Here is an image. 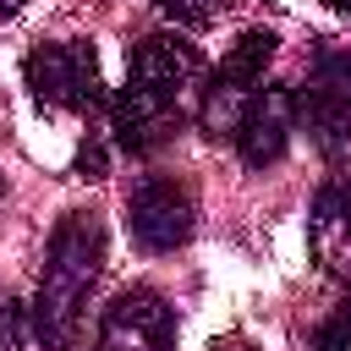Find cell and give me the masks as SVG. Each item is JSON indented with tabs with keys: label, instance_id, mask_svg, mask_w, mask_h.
Returning <instances> with one entry per match:
<instances>
[{
	"label": "cell",
	"instance_id": "cell-1",
	"mask_svg": "<svg viewBox=\"0 0 351 351\" xmlns=\"http://www.w3.org/2000/svg\"><path fill=\"white\" fill-rule=\"evenodd\" d=\"M197 77H203V55L181 33H148V38H137L132 55H126V88L110 99L115 143L132 148V154L165 143L170 115L192 93Z\"/></svg>",
	"mask_w": 351,
	"mask_h": 351
},
{
	"label": "cell",
	"instance_id": "cell-2",
	"mask_svg": "<svg viewBox=\"0 0 351 351\" xmlns=\"http://www.w3.org/2000/svg\"><path fill=\"white\" fill-rule=\"evenodd\" d=\"M99 263H104V219L93 208H71L49 230L38 291H33V307H27L44 351H77L82 307H88V291L99 280Z\"/></svg>",
	"mask_w": 351,
	"mask_h": 351
},
{
	"label": "cell",
	"instance_id": "cell-3",
	"mask_svg": "<svg viewBox=\"0 0 351 351\" xmlns=\"http://www.w3.org/2000/svg\"><path fill=\"white\" fill-rule=\"evenodd\" d=\"M22 82L38 104L49 110H99L104 82H99V55L93 44H38L22 60Z\"/></svg>",
	"mask_w": 351,
	"mask_h": 351
},
{
	"label": "cell",
	"instance_id": "cell-4",
	"mask_svg": "<svg viewBox=\"0 0 351 351\" xmlns=\"http://www.w3.org/2000/svg\"><path fill=\"white\" fill-rule=\"evenodd\" d=\"M197 225V203L170 176H143L126 197V230L143 252H176Z\"/></svg>",
	"mask_w": 351,
	"mask_h": 351
},
{
	"label": "cell",
	"instance_id": "cell-5",
	"mask_svg": "<svg viewBox=\"0 0 351 351\" xmlns=\"http://www.w3.org/2000/svg\"><path fill=\"white\" fill-rule=\"evenodd\" d=\"M93 351H176V313L159 291L132 285L121 291L104 318H99V346Z\"/></svg>",
	"mask_w": 351,
	"mask_h": 351
},
{
	"label": "cell",
	"instance_id": "cell-6",
	"mask_svg": "<svg viewBox=\"0 0 351 351\" xmlns=\"http://www.w3.org/2000/svg\"><path fill=\"white\" fill-rule=\"evenodd\" d=\"M291 132H296V93H285V88H263V93L247 99V110H241L230 143H236L241 165L263 170V165H274V159L291 148Z\"/></svg>",
	"mask_w": 351,
	"mask_h": 351
},
{
	"label": "cell",
	"instance_id": "cell-7",
	"mask_svg": "<svg viewBox=\"0 0 351 351\" xmlns=\"http://www.w3.org/2000/svg\"><path fill=\"white\" fill-rule=\"evenodd\" d=\"M307 247L329 280L351 285V176L318 186L313 214H307Z\"/></svg>",
	"mask_w": 351,
	"mask_h": 351
},
{
	"label": "cell",
	"instance_id": "cell-8",
	"mask_svg": "<svg viewBox=\"0 0 351 351\" xmlns=\"http://www.w3.org/2000/svg\"><path fill=\"white\" fill-rule=\"evenodd\" d=\"M269 60H274V33H269V27H247V33L225 49L214 82L230 88V93H247V99H252L258 82H263V71H269Z\"/></svg>",
	"mask_w": 351,
	"mask_h": 351
},
{
	"label": "cell",
	"instance_id": "cell-9",
	"mask_svg": "<svg viewBox=\"0 0 351 351\" xmlns=\"http://www.w3.org/2000/svg\"><path fill=\"white\" fill-rule=\"evenodd\" d=\"M296 126H307L313 143H324V148H346L351 143V104L329 99L318 88H296Z\"/></svg>",
	"mask_w": 351,
	"mask_h": 351
},
{
	"label": "cell",
	"instance_id": "cell-10",
	"mask_svg": "<svg viewBox=\"0 0 351 351\" xmlns=\"http://www.w3.org/2000/svg\"><path fill=\"white\" fill-rule=\"evenodd\" d=\"M307 88H318V93H329V99H346V104H351V49H324V55L313 60Z\"/></svg>",
	"mask_w": 351,
	"mask_h": 351
},
{
	"label": "cell",
	"instance_id": "cell-11",
	"mask_svg": "<svg viewBox=\"0 0 351 351\" xmlns=\"http://www.w3.org/2000/svg\"><path fill=\"white\" fill-rule=\"evenodd\" d=\"M313 351H351V296L313 329Z\"/></svg>",
	"mask_w": 351,
	"mask_h": 351
},
{
	"label": "cell",
	"instance_id": "cell-12",
	"mask_svg": "<svg viewBox=\"0 0 351 351\" xmlns=\"http://www.w3.org/2000/svg\"><path fill=\"white\" fill-rule=\"evenodd\" d=\"M154 5H159L165 16H176L181 27H208L230 0H154Z\"/></svg>",
	"mask_w": 351,
	"mask_h": 351
},
{
	"label": "cell",
	"instance_id": "cell-13",
	"mask_svg": "<svg viewBox=\"0 0 351 351\" xmlns=\"http://www.w3.org/2000/svg\"><path fill=\"white\" fill-rule=\"evenodd\" d=\"M0 351H22V307L0 291Z\"/></svg>",
	"mask_w": 351,
	"mask_h": 351
},
{
	"label": "cell",
	"instance_id": "cell-14",
	"mask_svg": "<svg viewBox=\"0 0 351 351\" xmlns=\"http://www.w3.org/2000/svg\"><path fill=\"white\" fill-rule=\"evenodd\" d=\"M329 11H340V16H351V0H324Z\"/></svg>",
	"mask_w": 351,
	"mask_h": 351
},
{
	"label": "cell",
	"instance_id": "cell-15",
	"mask_svg": "<svg viewBox=\"0 0 351 351\" xmlns=\"http://www.w3.org/2000/svg\"><path fill=\"white\" fill-rule=\"evenodd\" d=\"M16 5H22V0H0V16H11V11H16Z\"/></svg>",
	"mask_w": 351,
	"mask_h": 351
}]
</instances>
